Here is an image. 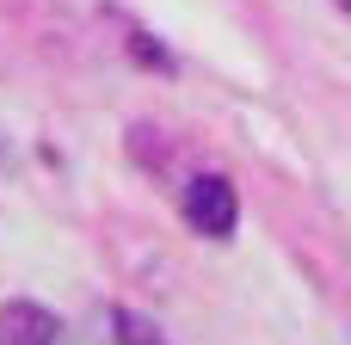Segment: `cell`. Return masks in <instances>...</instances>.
<instances>
[{"label": "cell", "instance_id": "6da1fadb", "mask_svg": "<svg viewBox=\"0 0 351 345\" xmlns=\"http://www.w3.org/2000/svg\"><path fill=\"white\" fill-rule=\"evenodd\" d=\"M234 216H241V204H234V185L228 179H216V173H204V179H191V191H185V222L197 228V235H234Z\"/></svg>", "mask_w": 351, "mask_h": 345}, {"label": "cell", "instance_id": "7a4b0ae2", "mask_svg": "<svg viewBox=\"0 0 351 345\" xmlns=\"http://www.w3.org/2000/svg\"><path fill=\"white\" fill-rule=\"evenodd\" d=\"M0 345H56V315L37 302H6L0 309Z\"/></svg>", "mask_w": 351, "mask_h": 345}, {"label": "cell", "instance_id": "3957f363", "mask_svg": "<svg viewBox=\"0 0 351 345\" xmlns=\"http://www.w3.org/2000/svg\"><path fill=\"white\" fill-rule=\"evenodd\" d=\"M117 340H123V345H167L154 327H142V315H136V309H117Z\"/></svg>", "mask_w": 351, "mask_h": 345}, {"label": "cell", "instance_id": "277c9868", "mask_svg": "<svg viewBox=\"0 0 351 345\" xmlns=\"http://www.w3.org/2000/svg\"><path fill=\"white\" fill-rule=\"evenodd\" d=\"M130 49H136V56H142V68H160V74H167V68H173V62H167V49H160V43H148V37H142V31H136V37H130Z\"/></svg>", "mask_w": 351, "mask_h": 345}, {"label": "cell", "instance_id": "5b68a950", "mask_svg": "<svg viewBox=\"0 0 351 345\" xmlns=\"http://www.w3.org/2000/svg\"><path fill=\"white\" fill-rule=\"evenodd\" d=\"M339 12H346V19H351V0H339Z\"/></svg>", "mask_w": 351, "mask_h": 345}]
</instances>
